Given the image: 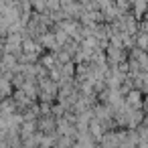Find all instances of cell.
Returning a JSON list of instances; mask_svg holds the SVG:
<instances>
[{
  "mask_svg": "<svg viewBox=\"0 0 148 148\" xmlns=\"http://www.w3.org/2000/svg\"><path fill=\"white\" fill-rule=\"evenodd\" d=\"M124 103L128 108H132V110H140V106H142V93H140V89H130Z\"/></svg>",
  "mask_w": 148,
  "mask_h": 148,
  "instance_id": "1",
  "label": "cell"
},
{
  "mask_svg": "<svg viewBox=\"0 0 148 148\" xmlns=\"http://www.w3.org/2000/svg\"><path fill=\"white\" fill-rule=\"evenodd\" d=\"M31 4L39 10V14H43V12H45V8H47V6H45V0H31Z\"/></svg>",
  "mask_w": 148,
  "mask_h": 148,
  "instance_id": "2",
  "label": "cell"
}]
</instances>
